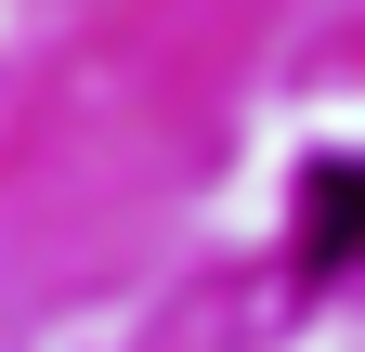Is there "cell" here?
Instances as JSON below:
<instances>
[{
  "label": "cell",
  "instance_id": "cell-1",
  "mask_svg": "<svg viewBox=\"0 0 365 352\" xmlns=\"http://www.w3.org/2000/svg\"><path fill=\"white\" fill-rule=\"evenodd\" d=\"M352 235H365V170L313 157L300 170V274H352Z\"/></svg>",
  "mask_w": 365,
  "mask_h": 352
}]
</instances>
